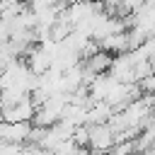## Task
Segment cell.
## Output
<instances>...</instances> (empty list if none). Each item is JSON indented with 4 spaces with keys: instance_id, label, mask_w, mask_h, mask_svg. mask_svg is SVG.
I'll list each match as a JSON object with an SVG mask.
<instances>
[{
    "instance_id": "6da1fadb",
    "label": "cell",
    "mask_w": 155,
    "mask_h": 155,
    "mask_svg": "<svg viewBox=\"0 0 155 155\" xmlns=\"http://www.w3.org/2000/svg\"><path fill=\"white\" fill-rule=\"evenodd\" d=\"M87 148L92 155H104L114 148V133L107 124H92L87 126Z\"/></svg>"
},
{
    "instance_id": "7a4b0ae2",
    "label": "cell",
    "mask_w": 155,
    "mask_h": 155,
    "mask_svg": "<svg viewBox=\"0 0 155 155\" xmlns=\"http://www.w3.org/2000/svg\"><path fill=\"white\" fill-rule=\"evenodd\" d=\"M136 48L140 51V56H143V58L155 61V34H153V36H148V39H143V44H140V46H136Z\"/></svg>"
},
{
    "instance_id": "3957f363",
    "label": "cell",
    "mask_w": 155,
    "mask_h": 155,
    "mask_svg": "<svg viewBox=\"0 0 155 155\" xmlns=\"http://www.w3.org/2000/svg\"><path fill=\"white\" fill-rule=\"evenodd\" d=\"M136 85H138L140 94H153V97H155V73H150V75L140 78V80H138Z\"/></svg>"
}]
</instances>
